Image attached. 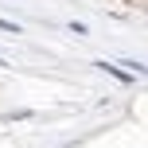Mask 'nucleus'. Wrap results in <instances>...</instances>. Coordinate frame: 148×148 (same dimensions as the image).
Segmentation results:
<instances>
[]
</instances>
